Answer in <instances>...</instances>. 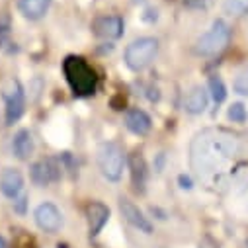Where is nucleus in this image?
<instances>
[{
  "instance_id": "27",
  "label": "nucleus",
  "mask_w": 248,
  "mask_h": 248,
  "mask_svg": "<svg viewBox=\"0 0 248 248\" xmlns=\"http://www.w3.org/2000/svg\"><path fill=\"white\" fill-rule=\"evenodd\" d=\"M246 248H248V240H246Z\"/></svg>"
},
{
  "instance_id": "10",
  "label": "nucleus",
  "mask_w": 248,
  "mask_h": 248,
  "mask_svg": "<svg viewBox=\"0 0 248 248\" xmlns=\"http://www.w3.org/2000/svg\"><path fill=\"white\" fill-rule=\"evenodd\" d=\"M22 188H24L22 172L16 168H6L2 172V176H0V192L10 200H16L22 194Z\"/></svg>"
},
{
  "instance_id": "3",
  "label": "nucleus",
  "mask_w": 248,
  "mask_h": 248,
  "mask_svg": "<svg viewBox=\"0 0 248 248\" xmlns=\"http://www.w3.org/2000/svg\"><path fill=\"white\" fill-rule=\"evenodd\" d=\"M231 39V28L225 20H215L211 28L198 39L196 43V53L202 57H213L221 53Z\"/></svg>"
},
{
  "instance_id": "4",
  "label": "nucleus",
  "mask_w": 248,
  "mask_h": 248,
  "mask_svg": "<svg viewBox=\"0 0 248 248\" xmlns=\"http://www.w3.org/2000/svg\"><path fill=\"white\" fill-rule=\"evenodd\" d=\"M158 53V41L155 37H139L125 49V65L139 73L147 69Z\"/></svg>"
},
{
  "instance_id": "7",
  "label": "nucleus",
  "mask_w": 248,
  "mask_h": 248,
  "mask_svg": "<svg viewBox=\"0 0 248 248\" xmlns=\"http://www.w3.org/2000/svg\"><path fill=\"white\" fill-rule=\"evenodd\" d=\"M33 217H35L37 227L41 231H45V232H57L61 229V225H63V215H61V211L53 203L37 205Z\"/></svg>"
},
{
  "instance_id": "25",
  "label": "nucleus",
  "mask_w": 248,
  "mask_h": 248,
  "mask_svg": "<svg viewBox=\"0 0 248 248\" xmlns=\"http://www.w3.org/2000/svg\"><path fill=\"white\" fill-rule=\"evenodd\" d=\"M14 203L18 205V211H22V213H24V205H26V196H22V198H20L18 202H14Z\"/></svg>"
},
{
  "instance_id": "24",
  "label": "nucleus",
  "mask_w": 248,
  "mask_h": 248,
  "mask_svg": "<svg viewBox=\"0 0 248 248\" xmlns=\"http://www.w3.org/2000/svg\"><path fill=\"white\" fill-rule=\"evenodd\" d=\"M180 184H182L184 190H192V180L188 176H180Z\"/></svg>"
},
{
  "instance_id": "11",
  "label": "nucleus",
  "mask_w": 248,
  "mask_h": 248,
  "mask_svg": "<svg viewBox=\"0 0 248 248\" xmlns=\"http://www.w3.org/2000/svg\"><path fill=\"white\" fill-rule=\"evenodd\" d=\"M94 33L102 39H117L123 35V20L119 16H102L94 22Z\"/></svg>"
},
{
  "instance_id": "23",
  "label": "nucleus",
  "mask_w": 248,
  "mask_h": 248,
  "mask_svg": "<svg viewBox=\"0 0 248 248\" xmlns=\"http://www.w3.org/2000/svg\"><path fill=\"white\" fill-rule=\"evenodd\" d=\"M186 2V6L188 8H196V10H205V8H209L215 0H184Z\"/></svg>"
},
{
  "instance_id": "1",
  "label": "nucleus",
  "mask_w": 248,
  "mask_h": 248,
  "mask_svg": "<svg viewBox=\"0 0 248 248\" xmlns=\"http://www.w3.org/2000/svg\"><path fill=\"white\" fill-rule=\"evenodd\" d=\"M190 164L202 182L217 192L248 188V139L229 129H203L190 147Z\"/></svg>"
},
{
  "instance_id": "14",
  "label": "nucleus",
  "mask_w": 248,
  "mask_h": 248,
  "mask_svg": "<svg viewBox=\"0 0 248 248\" xmlns=\"http://www.w3.org/2000/svg\"><path fill=\"white\" fill-rule=\"evenodd\" d=\"M207 104H209V96H207L205 88L196 86V88H192V90L188 92V96H186V100H184V109L188 111V113L198 115V113H203V111L207 109Z\"/></svg>"
},
{
  "instance_id": "19",
  "label": "nucleus",
  "mask_w": 248,
  "mask_h": 248,
  "mask_svg": "<svg viewBox=\"0 0 248 248\" xmlns=\"http://www.w3.org/2000/svg\"><path fill=\"white\" fill-rule=\"evenodd\" d=\"M225 12L229 16H244L248 12V0H225Z\"/></svg>"
},
{
  "instance_id": "26",
  "label": "nucleus",
  "mask_w": 248,
  "mask_h": 248,
  "mask_svg": "<svg viewBox=\"0 0 248 248\" xmlns=\"http://www.w3.org/2000/svg\"><path fill=\"white\" fill-rule=\"evenodd\" d=\"M0 248H6V244H4V238L0 236Z\"/></svg>"
},
{
  "instance_id": "5",
  "label": "nucleus",
  "mask_w": 248,
  "mask_h": 248,
  "mask_svg": "<svg viewBox=\"0 0 248 248\" xmlns=\"http://www.w3.org/2000/svg\"><path fill=\"white\" fill-rule=\"evenodd\" d=\"M98 166L106 180L117 182L123 174V166H125V156H123L121 147L115 143H104L98 151Z\"/></svg>"
},
{
  "instance_id": "2",
  "label": "nucleus",
  "mask_w": 248,
  "mask_h": 248,
  "mask_svg": "<svg viewBox=\"0 0 248 248\" xmlns=\"http://www.w3.org/2000/svg\"><path fill=\"white\" fill-rule=\"evenodd\" d=\"M65 77L78 96H90L96 90V75L82 57H67L63 63Z\"/></svg>"
},
{
  "instance_id": "9",
  "label": "nucleus",
  "mask_w": 248,
  "mask_h": 248,
  "mask_svg": "<svg viewBox=\"0 0 248 248\" xmlns=\"http://www.w3.org/2000/svg\"><path fill=\"white\" fill-rule=\"evenodd\" d=\"M119 209H121L123 217H125L135 229H139V231H143V232H147V234L153 232V225H151V221L145 217V213H143L133 202H129V200H121V202H119Z\"/></svg>"
},
{
  "instance_id": "17",
  "label": "nucleus",
  "mask_w": 248,
  "mask_h": 248,
  "mask_svg": "<svg viewBox=\"0 0 248 248\" xmlns=\"http://www.w3.org/2000/svg\"><path fill=\"white\" fill-rule=\"evenodd\" d=\"M51 0H20V12L28 20H39L47 14Z\"/></svg>"
},
{
  "instance_id": "8",
  "label": "nucleus",
  "mask_w": 248,
  "mask_h": 248,
  "mask_svg": "<svg viewBox=\"0 0 248 248\" xmlns=\"http://www.w3.org/2000/svg\"><path fill=\"white\" fill-rule=\"evenodd\" d=\"M61 178V166L55 158H41L31 166V180L37 186H49Z\"/></svg>"
},
{
  "instance_id": "18",
  "label": "nucleus",
  "mask_w": 248,
  "mask_h": 248,
  "mask_svg": "<svg viewBox=\"0 0 248 248\" xmlns=\"http://www.w3.org/2000/svg\"><path fill=\"white\" fill-rule=\"evenodd\" d=\"M209 92H211V98H213L215 104H221L227 98V86L219 77H211L209 78Z\"/></svg>"
},
{
  "instance_id": "13",
  "label": "nucleus",
  "mask_w": 248,
  "mask_h": 248,
  "mask_svg": "<svg viewBox=\"0 0 248 248\" xmlns=\"http://www.w3.org/2000/svg\"><path fill=\"white\" fill-rule=\"evenodd\" d=\"M125 125L135 135H147L153 127V121L149 113H145L143 109H129L125 115Z\"/></svg>"
},
{
  "instance_id": "20",
  "label": "nucleus",
  "mask_w": 248,
  "mask_h": 248,
  "mask_svg": "<svg viewBox=\"0 0 248 248\" xmlns=\"http://www.w3.org/2000/svg\"><path fill=\"white\" fill-rule=\"evenodd\" d=\"M232 90L240 96H248V69H244L242 73L236 75V78L232 82Z\"/></svg>"
},
{
  "instance_id": "21",
  "label": "nucleus",
  "mask_w": 248,
  "mask_h": 248,
  "mask_svg": "<svg viewBox=\"0 0 248 248\" xmlns=\"http://www.w3.org/2000/svg\"><path fill=\"white\" fill-rule=\"evenodd\" d=\"M246 117H248V113H246L244 104L236 102V104H232V106L229 108V119H232L234 123H244Z\"/></svg>"
},
{
  "instance_id": "22",
  "label": "nucleus",
  "mask_w": 248,
  "mask_h": 248,
  "mask_svg": "<svg viewBox=\"0 0 248 248\" xmlns=\"http://www.w3.org/2000/svg\"><path fill=\"white\" fill-rule=\"evenodd\" d=\"M6 45H12L10 41V20L8 16H4L0 20V47L6 49Z\"/></svg>"
},
{
  "instance_id": "12",
  "label": "nucleus",
  "mask_w": 248,
  "mask_h": 248,
  "mask_svg": "<svg viewBox=\"0 0 248 248\" xmlns=\"http://www.w3.org/2000/svg\"><path fill=\"white\" fill-rule=\"evenodd\" d=\"M86 217H88L90 234L96 236V234L104 229V225L108 223V219H109V209H108L104 203H100V202H92V203L86 207Z\"/></svg>"
},
{
  "instance_id": "16",
  "label": "nucleus",
  "mask_w": 248,
  "mask_h": 248,
  "mask_svg": "<svg viewBox=\"0 0 248 248\" xmlns=\"http://www.w3.org/2000/svg\"><path fill=\"white\" fill-rule=\"evenodd\" d=\"M12 151L16 155V158L20 160H28L33 153V139H31V133L28 129H20L12 141Z\"/></svg>"
},
{
  "instance_id": "15",
  "label": "nucleus",
  "mask_w": 248,
  "mask_h": 248,
  "mask_svg": "<svg viewBox=\"0 0 248 248\" xmlns=\"http://www.w3.org/2000/svg\"><path fill=\"white\" fill-rule=\"evenodd\" d=\"M129 166H131V178L133 186L139 194L145 192V184H147V162L141 153H133L129 156Z\"/></svg>"
},
{
  "instance_id": "6",
  "label": "nucleus",
  "mask_w": 248,
  "mask_h": 248,
  "mask_svg": "<svg viewBox=\"0 0 248 248\" xmlns=\"http://www.w3.org/2000/svg\"><path fill=\"white\" fill-rule=\"evenodd\" d=\"M4 100H6V125H14V123L22 117L24 108H26V96L24 88L18 80H10L4 88Z\"/></svg>"
}]
</instances>
